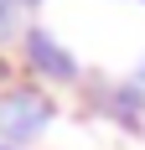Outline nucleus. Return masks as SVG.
Returning <instances> with one entry per match:
<instances>
[{
    "instance_id": "nucleus-1",
    "label": "nucleus",
    "mask_w": 145,
    "mask_h": 150,
    "mask_svg": "<svg viewBox=\"0 0 145 150\" xmlns=\"http://www.w3.org/2000/svg\"><path fill=\"white\" fill-rule=\"evenodd\" d=\"M0 124H5V135H11V140H31V135H42V124H47V104H42V98H31V93H16Z\"/></svg>"
},
{
    "instance_id": "nucleus-2",
    "label": "nucleus",
    "mask_w": 145,
    "mask_h": 150,
    "mask_svg": "<svg viewBox=\"0 0 145 150\" xmlns=\"http://www.w3.org/2000/svg\"><path fill=\"white\" fill-rule=\"evenodd\" d=\"M26 57L36 62L47 78H72V57L47 36V31H31V36H26Z\"/></svg>"
}]
</instances>
